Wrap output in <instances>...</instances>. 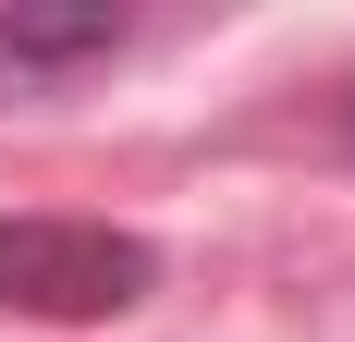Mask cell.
<instances>
[{
    "label": "cell",
    "mask_w": 355,
    "mask_h": 342,
    "mask_svg": "<svg viewBox=\"0 0 355 342\" xmlns=\"http://www.w3.org/2000/svg\"><path fill=\"white\" fill-rule=\"evenodd\" d=\"M343 147H355V98H343Z\"/></svg>",
    "instance_id": "obj_3"
},
{
    "label": "cell",
    "mask_w": 355,
    "mask_h": 342,
    "mask_svg": "<svg viewBox=\"0 0 355 342\" xmlns=\"http://www.w3.org/2000/svg\"><path fill=\"white\" fill-rule=\"evenodd\" d=\"M147 257L135 233H110V220H62V208H25V220H0V306L12 318H49V330H98V318L147 306Z\"/></svg>",
    "instance_id": "obj_1"
},
{
    "label": "cell",
    "mask_w": 355,
    "mask_h": 342,
    "mask_svg": "<svg viewBox=\"0 0 355 342\" xmlns=\"http://www.w3.org/2000/svg\"><path fill=\"white\" fill-rule=\"evenodd\" d=\"M110 49H123V12L110 0H86V12H0V62H25V73L110 62Z\"/></svg>",
    "instance_id": "obj_2"
}]
</instances>
